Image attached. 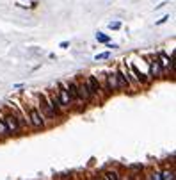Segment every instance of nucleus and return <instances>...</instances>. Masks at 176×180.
I'll return each instance as SVG.
<instances>
[{
	"mask_svg": "<svg viewBox=\"0 0 176 180\" xmlns=\"http://www.w3.org/2000/svg\"><path fill=\"white\" fill-rule=\"evenodd\" d=\"M75 82H77L78 96H80V100L84 102V105H85V107H87V105H93V104H94V100H93L91 93H89V89H87V86H85V82H84V77H77V78H75Z\"/></svg>",
	"mask_w": 176,
	"mask_h": 180,
	"instance_id": "9",
	"label": "nucleus"
},
{
	"mask_svg": "<svg viewBox=\"0 0 176 180\" xmlns=\"http://www.w3.org/2000/svg\"><path fill=\"white\" fill-rule=\"evenodd\" d=\"M167 20H169V15H165V16H162V18L158 20V22H157V25H162V23H165Z\"/></svg>",
	"mask_w": 176,
	"mask_h": 180,
	"instance_id": "20",
	"label": "nucleus"
},
{
	"mask_svg": "<svg viewBox=\"0 0 176 180\" xmlns=\"http://www.w3.org/2000/svg\"><path fill=\"white\" fill-rule=\"evenodd\" d=\"M128 64H130V70L133 73V77L137 78V82L141 84V88H148L153 80H151V77H150V71H148V64L144 61V57H139V55H135L132 61H128Z\"/></svg>",
	"mask_w": 176,
	"mask_h": 180,
	"instance_id": "2",
	"label": "nucleus"
},
{
	"mask_svg": "<svg viewBox=\"0 0 176 180\" xmlns=\"http://www.w3.org/2000/svg\"><path fill=\"white\" fill-rule=\"evenodd\" d=\"M144 61L148 64V71H150V77L151 80H160V78H165V73L164 70L160 68V64L157 61V57H155V54H148V55H143Z\"/></svg>",
	"mask_w": 176,
	"mask_h": 180,
	"instance_id": "5",
	"label": "nucleus"
},
{
	"mask_svg": "<svg viewBox=\"0 0 176 180\" xmlns=\"http://www.w3.org/2000/svg\"><path fill=\"white\" fill-rule=\"evenodd\" d=\"M160 178H162V180H174V166L162 169V171H160Z\"/></svg>",
	"mask_w": 176,
	"mask_h": 180,
	"instance_id": "14",
	"label": "nucleus"
},
{
	"mask_svg": "<svg viewBox=\"0 0 176 180\" xmlns=\"http://www.w3.org/2000/svg\"><path fill=\"white\" fill-rule=\"evenodd\" d=\"M116 77H118V86H119V93H132V88H130V82H128V77L123 70L121 63L116 66Z\"/></svg>",
	"mask_w": 176,
	"mask_h": 180,
	"instance_id": "12",
	"label": "nucleus"
},
{
	"mask_svg": "<svg viewBox=\"0 0 176 180\" xmlns=\"http://www.w3.org/2000/svg\"><path fill=\"white\" fill-rule=\"evenodd\" d=\"M9 132H7V127H5V121H4V118L2 114H0V141H5V139H9Z\"/></svg>",
	"mask_w": 176,
	"mask_h": 180,
	"instance_id": "15",
	"label": "nucleus"
},
{
	"mask_svg": "<svg viewBox=\"0 0 176 180\" xmlns=\"http://www.w3.org/2000/svg\"><path fill=\"white\" fill-rule=\"evenodd\" d=\"M96 39H98V43H109L110 41V36L109 34H103V32H98Z\"/></svg>",
	"mask_w": 176,
	"mask_h": 180,
	"instance_id": "18",
	"label": "nucleus"
},
{
	"mask_svg": "<svg viewBox=\"0 0 176 180\" xmlns=\"http://www.w3.org/2000/svg\"><path fill=\"white\" fill-rule=\"evenodd\" d=\"M109 29L110 30H119L121 29V22H110L109 23Z\"/></svg>",
	"mask_w": 176,
	"mask_h": 180,
	"instance_id": "19",
	"label": "nucleus"
},
{
	"mask_svg": "<svg viewBox=\"0 0 176 180\" xmlns=\"http://www.w3.org/2000/svg\"><path fill=\"white\" fill-rule=\"evenodd\" d=\"M105 77V86H107V93L109 95H116L119 93V86H118V77H116V70H105L103 71Z\"/></svg>",
	"mask_w": 176,
	"mask_h": 180,
	"instance_id": "10",
	"label": "nucleus"
},
{
	"mask_svg": "<svg viewBox=\"0 0 176 180\" xmlns=\"http://www.w3.org/2000/svg\"><path fill=\"white\" fill-rule=\"evenodd\" d=\"M87 180H94V178H93V177H91V178H87Z\"/></svg>",
	"mask_w": 176,
	"mask_h": 180,
	"instance_id": "23",
	"label": "nucleus"
},
{
	"mask_svg": "<svg viewBox=\"0 0 176 180\" xmlns=\"http://www.w3.org/2000/svg\"><path fill=\"white\" fill-rule=\"evenodd\" d=\"M45 93H46V98H48V104H50V107L53 111V114H55V118L57 119H62L68 112L64 111L62 104H60V100L57 96V91L55 89H48V91H45Z\"/></svg>",
	"mask_w": 176,
	"mask_h": 180,
	"instance_id": "6",
	"label": "nucleus"
},
{
	"mask_svg": "<svg viewBox=\"0 0 176 180\" xmlns=\"http://www.w3.org/2000/svg\"><path fill=\"white\" fill-rule=\"evenodd\" d=\"M68 46H70V41H62V43H60V48H68Z\"/></svg>",
	"mask_w": 176,
	"mask_h": 180,
	"instance_id": "21",
	"label": "nucleus"
},
{
	"mask_svg": "<svg viewBox=\"0 0 176 180\" xmlns=\"http://www.w3.org/2000/svg\"><path fill=\"white\" fill-rule=\"evenodd\" d=\"M64 86H66V91H68V96H70V100H71V105H73V112H80L85 105H84V102L80 100V96H78V91H77V82H75V78L73 80H66L64 82Z\"/></svg>",
	"mask_w": 176,
	"mask_h": 180,
	"instance_id": "4",
	"label": "nucleus"
},
{
	"mask_svg": "<svg viewBox=\"0 0 176 180\" xmlns=\"http://www.w3.org/2000/svg\"><path fill=\"white\" fill-rule=\"evenodd\" d=\"M34 102H36V105H37V109L43 112V114L50 119V121L53 123V121H59V119L55 118V114H53V111H52V107H50V104H48V98H46V93H37L36 96H34Z\"/></svg>",
	"mask_w": 176,
	"mask_h": 180,
	"instance_id": "7",
	"label": "nucleus"
},
{
	"mask_svg": "<svg viewBox=\"0 0 176 180\" xmlns=\"http://www.w3.org/2000/svg\"><path fill=\"white\" fill-rule=\"evenodd\" d=\"M144 180H162V178H160V171L155 169V168L148 169V171L144 173Z\"/></svg>",
	"mask_w": 176,
	"mask_h": 180,
	"instance_id": "16",
	"label": "nucleus"
},
{
	"mask_svg": "<svg viewBox=\"0 0 176 180\" xmlns=\"http://www.w3.org/2000/svg\"><path fill=\"white\" fill-rule=\"evenodd\" d=\"M110 55H112V52H110V50L101 52V54H96V55H94V61H105V59H109Z\"/></svg>",
	"mask_w": 176,
	"mask_h": 180,
	"instance_id": "17",
	"label": "nucleus"
},
{
	"mask_svg": "<svg viewBox=\"0 0 176 180\" xmlns=\"http://www.w3.org/2000/svg\"><path fill=\"white\" fill-rule=\"evenodd\" d=\"M55 91H57V96L60 100V104H62V107L66 112H73V105H71V100L68 96V91H66V86L64 82H57L55 84Z\"/></svg>",
	"mask_w": 176,
	"mask_h": 180,
	"instance_id": "11",
	"label": "nucleus"
},
{
	"mask_svg": "<svg viewBox=\"0 0 176 180\" xmlns=\"http://www.w3.org/2000/svg\"><path fill=\"white\" fill-rule=\"evenodd\" d=\"M155 57H157V61H158V64H160V68L164 70V73L167 75H174V64H173V55L171 54H167L165 50H158L157 54H155Z\"/></svg>",
	"mask_w": 176,
	"mask_h": 180,
	"instance_id": "8",
	"label": "nucleus"
},
{
	"mask_svg": "<svg viewBox=\"0 0 176 180\" xmlns=\"http://www.w3.org/2000/svg\"><path fill=\"white\" fill-rule=\"evenodd\" d=\"M100 175L103 177L105 180H119L121 171H119L118 168H105V169L100 171Z\"/></svg>",
	"mask_w": 176,
	"mask_h": 180,
	"instance_id": "13",
	"label": "nucleus"
},
{
	"mask_svg": "<svg viewBox=\"0 0 176 180\" xmlns=\"http://www.w3.org/2000/svg\"><path fill=\"white\" fill-rule=\"evenodd\" d=\"M93 178H94V180H105L103 177H101V175H100V173H98V175H96V177H93Z\"/></svg>",
	"mask_w": 176,
	"mask_h": 180,
	"instance_id": "22",
	"label": "nucleus"
},
{
	"mask_svg": "<svg viewBox=\"0 0 176 180\" xmlns=\"http://www.w3.org/2000/svg\"><path fill=\"white\" fill-rule=\"evenodd\" d=\"M0 114H2V118H4L5 127H7V132H9L11 137H18V136L23 134V127L20 125V121L16 119V116L12 114L7 107H4L2 111H0Z\"/></svg>",
	"mask_w": 176,
	"mask_h": 180,
	"instance_id": "3",
	"label": "nucleus"
},
{
	"mask_svg": "<svg viewBox=\"0 0 176 180\" xmlns=\"http://www.w3.org/2000/svg\"><path fill=\"white\" fill-rule=\"evenodd\" d=\"M22 98H23V102H25V105H27V111H29V119H30L32 130H43V129H48V127L52 125V121L43 114L41 111L37 109L36 102H34V100H27L23 95H22Z\"/></svg>",
	"mask_w": 176,
	"mask_h": 180,
	"instance_id": "1",
	"label": "nucleus"
}]
</instances>
